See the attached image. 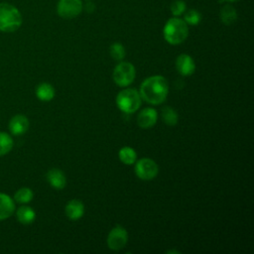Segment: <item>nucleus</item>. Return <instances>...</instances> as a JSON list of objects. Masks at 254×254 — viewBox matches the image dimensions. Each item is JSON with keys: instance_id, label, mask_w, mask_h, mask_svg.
I'll return each mask as SVG.
<instances>
[{"instance_id": "obj_1", "label": "nucleus", "mask_w": 254, "mask_h": 254, "mask_svg": "<svg viewBox=\"0 0 254 254\" xmlns=\"http://www.w3.org/2000/svg\"><path fill=\"white\" fill-rule=\"evenodd\" d=\"M169 92L167 79L162 75H152L147 77L140 85L139 94L143 100L152 105L163 103Z\"/></svg>"}, {"instance_id": "obj_2", "label": "nucleus", "mask_w": 254, "mask_h": 254, "mask_svg": "<svg viewBox=\"0 0 254 254\" xmlns=\"http://www.w3.org/2000/svg\"><path fill=\"white\" fill-rule=\"evenodd\" d=\"M163 35L169 44L180 45L185 42L189 35L188 24L183 19L171 18L164 27Z\"/></svg>"}, {"instance_id": "obj_3", "label": "nucleus", "mask_w": 254, "mask_h": 254, "mask_svg": "<svg viewBox=\"0 0 254 254\" xmlns=\"http://www.w3.org/2000/svg\"><path fill=\"white\" fill-rule=\"evenodd\" d=\"M22 25L20 11L9 3H0V31L12 33Z\"/></svg>"}, {"instance_id": "obj_4", "label": "nucleus", "mask_w": 254, "mask_h": 254, "mask_svg": "<svg viewBox=\"0 0 254 254\" xmlns=\"http://www.w3.org/2000/svg\"><path fill=\"white\" fill-rule=\"evenodd\" d=\"M141 96L136 89L125 88L116 96V105L124 113L131 114L141 106Z\"/></svg>"}, {"instance_id": "obj_5", "label": "nucleus", "mask_w": 254, "mask_h": 254, "mask_svg": "<svg viewBox=\"0 0 254 254\" xmlns=\"http://www.w3.org/2000/svg\"><path fill=\"white\" fill-rule=\"evenodd\" d=\"M136 76L135 66L129 62H121L119 63L113 70V80L114 82L120 86L125 87L130 85Z\"/></svg>"}, {"instance_id": "obj_6", "label": "nucleus", "mask_w": 254, "mask_h": 254, "mask_svg": "<svg viewBox=\"0 0 254 254\" xmlns=\"http://www.w3.org/2000/svg\"><path fill=\"white\" fill-rule=\"evenodd\" d=\"M134 171L136 176L143 181H150L157 177L159 167L157 163L150 158H142L135 163Z\"/></svg>"}, {"instance_id": "obj_7", "label": "nucleus", "mask_w": 254, "mask_h": 254, "mask_svg": "<svg viewBox=\"0 0 254 254\" xmlns=\"http://www.w3.org/2000/svg\"><path fill=\"white\" fill-rule=\"evenodd\" d=\"M82 3L80 0H60L57 6V12L64 19H73L82 11Z\"/></svg>"}, {"instance_id": "obj_8", "label": "nucleus", "mask_w": 254, "mask_h": 254, "mask_svg": "<svg viewBox=\"0 0 254 254\" xmlns=\"http://www.w3.org/2000/svg\"><path fill=\"white\" fill-rule=\"evenodd\" d=\"M128 241L127 230L121 226L116 225L113 227L107 236V246L109 249L117 251L125 247Z\"/></svg>"}, {"instance_id": "obj_9", "label": "nucleus", "mask_w": 254, "mask_h": 254, "mask_svg": "<svg viewBox=\"0 0 254 254\" xmlns=\"http://www.w3.org/2000/svg\"><path fill=\"white\" fill-rule=\"evenodd\" d=\"M158 113L154 108L147 107L140 111L137 116V123L142 129H150L157 123Z\"/></svg>"}, {"instance_id": "obj_10", "label": "nucleus", "mask_w": 254, "mask_h": 254, "mask_svg": "<svg viewBox=\"0 0 254 254\" xmlns=\"http://www.w3.org/2000/svg\"><path fill=\"white\" fill-rule=\"evenodd\" d=\"M176 67L180 74L184 76L191 75L195 70L193 59L188 54H181L176 61Z\"/></svg>"}, {"instance_id": "obj_11", "label": "nucleus", "mask_w": 254, "mask_h": 254, "mask_svg": "<svg viewBox=\"0 0 254 254\" xmlns=\"http://www.w3.org/2000/svg\"><path fill=\"white\" fill-rule=\"evenodd\" d=\"M30 123L28 118L23 114H17L9 121V130L11 134L19 136L25 134L29 129Z\"/></svg>"}, {"instance_id": "obj_12", "label": "nucleus", "mask_w": 254, "mask_h": 254, "mask_svg": "<svg viewBox=\"0 0 254 254\" xmlns=\"http://www.w3.org/2000/svg\"><path fill=\"white\" fill-rule=\"evenodd\" d=\"M64 211L70 220H77L81 218L84 213V205L78 199H71L66 203Z\"/></svg>"}, {"instance_id": "obj_13", "label": "nucleus", "mask_w": 254, "mask_h": 254, "mask_svg": "<svg viewBox=\"0 0 254 254\" xmlns=\"http://www.w3.org/2000/svg\"><path fill=\"white\" fill-rule=\"evenodd\" d=\"M47 180L49 184L56 190H62L66 185V178L59 169H51L47 173Z\"/></svg>"}, {"instance_id": "obj_14", "label": "nucleus", "mask_w": 254, "mask_h": 254, "mask_svg": "<svg viewBox=\"0 0 254 254\" xmlns=\"http://www.w3.org/2000/svg\"><path fill=\"white\" fill-rule=\"evenodd\" d=\"M15 210L13 199L6 193L0 192V220L10 217Z\"/></svg>"}, {"instance_id": "obj_15", "label": "nucleus", "mask_w": 254, "mask_h": 254, "mask_svg": "<svg viewBox=\"0 0 254 254\" xmlns=\"http://www.w3.org/2000/svg\"><path fill=\"white\" fill-rule=\"evenodd\" d=\"M16 217L22 224H31L36 218V212L32 207L28 205H22L17 209Z\"/></svg>"}, {"instance_id": "obj_16", "label": "nucleus", "mask_w": 254, "mask_h": 254, "mask_svg": "<svg viewBox=\"0 0 254 254\" xmlns=\"http://www.w3.org/2000/svg\"><path fill=\"white\" fill-rule=\"evenodd\" d=\"M55 88L48 82L40 83L36 88V95L42 101H50L55 97Z\"/></svg>"}, {"instance_id": "obj_17", "label": "nucleus", "mask_w": 254, "mask_h": 254, "mask_svg": "<svg viewBox=\"0 0 254 254\" xmlns=\"http://www.w3.org/2000/svg\"><path fill=\"white\" fill-rule=\"evenodd\" d=\"M220 20L225 25H232L237 20L235 8L230 4L224 5L220 10Z\"/></svg>"}, {"instance_id": "obj_18", "label": "nucleus", "mask_w": 254, "mask_h": 254, "mask_svg": "<svg viewBox=\"0 0 254 254\" xmlns=\"http://www.w3.org/2000/svg\"><path fill=\"white\" fill-rule=\"evenodd\" d=\"M119 160L125 165H133L137 161V154L131 147L125 146L119 150Z\"/></svg>"}, {"instance_id": "obj_19", "label": "nucleus", "mask_w": 254, "mask_h": 254, "mask_svg": "<svg viewBox=\"0 0 254 254\" xmlns=\"http://www.w3.org/2000/svg\"><path fill=\"white\" fill-rule=\"evenodd\" d=\"M161 116L164 123L167 124L168 126H175L179 121V115L177 111L171 106H165L162 109Z\"/></svg>"}, {"instance_id": "obj_20", "label": "nucleus", "mask_w": 254, "mask_h": 254, "mask_svg": "<svg viewBox=\"0 0 254 254\" xmlns=\"http://www.w3.org/2000/svg\"><path fill=\"white\" fill-rule=\"evenodd\" d=\"M33 196H34V193L31 189L21 188L15 192L14 199L19 203H28L33 199Z\"/></svg>"}, {"instance_id": "obj_21", "label": "nucleus", "mask_w": 254, "mask_h": 254, "mask_svg": "<svg viewBox=\"0 0 254 254\" xmlns=\"http://www.w3.org/2000/svg\"><path fill=\"white\" fill-rule=\"evenodd\" d=\"M13 148L12 137L5 132H0V156L8 154Z\"/></svg>"}, {"instance_id": "obj_22", "label": "nucleus", "mask_w": 254, "mask_h": 254, "mask_svg": "<svg viewBox=\"0 0 254 254\" xmlns=\"http://www.w3.org/2000/svg\"><path fill=\"white\" fill-rule=\"evenodd\" d=\"M184 21L188 24V25H192L195 26L197 24L200 23L201 21V14L194 9H190L189 10L186 14H185V19Z\"/></svg>"}, {"instance_id": "obj_23", "label": "nucleus", "mask_w": 254, "mask_h": 254, "mask_svg": "<svg viewBox=\"0 0 254 254\" xmlns=\"http://www.w3.org/2000/svg\"><path fill=\"white\" fill-rule=\"evenodd\" d=\"M110 56L115 61H122L125 58V49L122 44L114 43L110 46Z\"/></svg>"}, {"instance_id": "obj_24", "label": "nucleus", "mask_w": 254, "mask_h": 254, "mask_svg": "<svg viewBox=\"0 0 254 254\" xmlns=\"http://www.w3.org/2000/svg\"><path fill=\"white\" fill-rule=\"evenodd\" d=\"M186 11V3L183 0H176L171 5V12L174 16H180Z\"/></svg>"}, {"instance_id": "obj_25", "label": "nucleus", "mask_w": 254, "mask_h": 254, "mask_svg": "<svg viewBox=\"0 0 254 254\" xmlns=\"http://www.w3.org/2000/svg\"><path fill=\"white\" fill-rule=\"evenodd\" d=\"M85 8H86V10H87L88 12H91V11L93 10V8H94V7H93L92 3H87V4H86V7H85Z\"/></svg>"}, {"instance_id": "obj_26", "label": "nucleus", "mask_w": 254, "mask_h": 254, "mask_svg": "<svg viewBox=\"0 0 254 254\" xmlns=\"http://www.w3.org/2000/svg\"><path fill=\"white\" fill-rule=\"evenodd\" d=\"M167 253H180V252H178L176 250H172V251H167Z\"/></svg>"}, {"instance_id": "obj_27", "label": "nucleus", "mask_w": 254, "mask_h": 254, "mask_svg": "<svg viewBox=\"0 0 254 254\" xmlns=\"http://www.w3.org/2000/svg\"><path fill=\"white\" fill-rule=\"evenodd\" d=\"M224 1H228V2H235V1H239V0H224Z\"/></svg>"}]
</instances>
